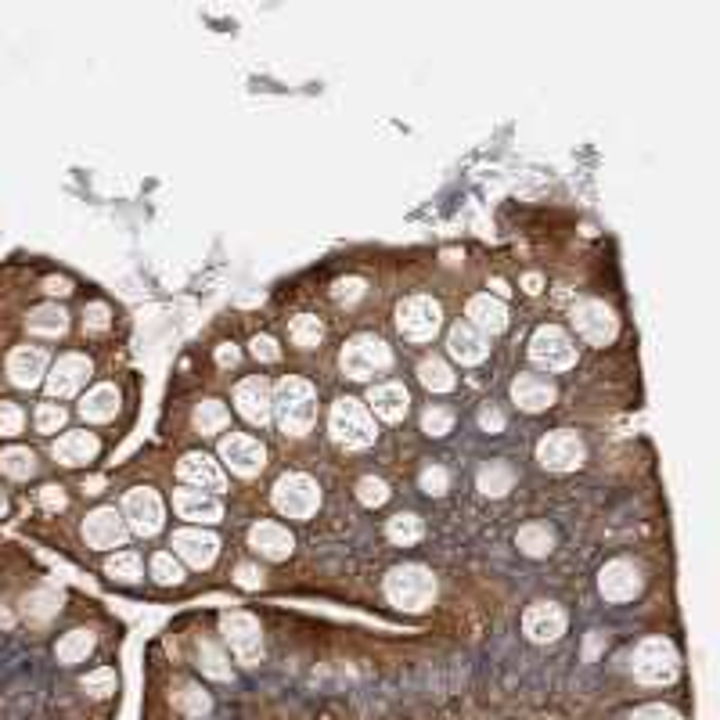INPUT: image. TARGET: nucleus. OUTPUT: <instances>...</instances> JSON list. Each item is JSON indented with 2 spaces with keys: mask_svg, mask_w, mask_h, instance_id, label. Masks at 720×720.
<instances>
[{
  "mask_svg": "<svg viewBox=\"0 0 720 720\" xmlns=\"http://www.w3.org/2000/svg\"><path fill=\"white\" fill-rule=\"evenodd\" d=\"M274 418L285 436H306L317 422V389L299 375H288L274 389Z\"/></svg>",
  "mask_w": 720,
  "mask_h": 720,
  "instance_id": "1",
  "label": "nucleus"
},
{
  "mask_svg": "<svg viewBox=\"0 0 720 720\" xmlns=\"http://www.w3.org/2000/svg\"><path fill=\"white\" fill-rule=\"evenodd\" d=\"M386 598L404 612H425L436 602V576L425 566H396L386 576Z\"/></svg>",
  "mask_w": 720,
  "mask_h": 720,
  "instance_id": "2",
  "label": "nucleus"
},
{
  "mask_svg": "<svg viewBox=\"0 0 720 720\" xmlns=\"http://www.w3.org/2000/svg\"><path fill=\"white\" fill-rule=\"evenodd\" d=\"M328 429H332L335 443H342L346 450H364L375 443V418L360 400L353 396H342L332 404V414H328Z\"/></svg>",
  "mask_w": 720,
  "mask_h": 720,
  "instance_id": "3",
  "label": "nucleus"
},
{
  "mask_svg": "<svg viewBox=\"0 0 720 720\" xmlns=\"http://www.w3.org/2000/svg\"><path fill=\"white\" fill-rule=\"evenodd\" d=\"M389 364H393V353H389L386 342L375 339V335H357V339L346 342L339 353L342 375L353 378V382H368L371 375H382Z\"/></svg>",
  "mask_w": 720,
  "mask_h": 720,
  "instance_id": "4",
  "label": "nucleus"
},
{
  "mask_svg": "<svg viewBox=\"0 0 720 720\" xmlns=\"http://www.w3.org/2000/svg\"><path fill=\"white\" fill-rule=\"evenodd\" d=\"M634 677L641 684H670L681 670V659H677L674 645L666 638H648L634 648V663H630Z\"/></svg>",
  "mask_w": 720,
  "mask_h": 720,
  "instance_id": "5",
  "label": "nucleus"
},
{
  "mask_svg": "<svg viewBox=\"0 0 720 720\" xmlns=\"http://www.w3.org/2000/svg\"><path fill=\"white\" fill-rule=\"evenodd\" d=\"M321 504V490L310 476L303 472H288L274 483V508L288 519H310Z\"/></svg>",
  "mask_w": 720,
  "mask_h": 720,
  "instance_id": "6",
  "label": "nucleus"
},
{
  "mask_svg": "<svg viewBox=\"0 0 720 720\" xmlns=\"http://www.w3.org/2000/svg\"><path fill=\"white\" fill-rule=\"evenodd\" d=\"M220 634L238 656V663H260L263 659V630L252 612H224L220 616Z\"/></svg>",
  "mask_w": 720,
  "mask_h": 720,
  "instance_id": "7",
  "label": "nucleus"
},
{
  "mask_svg": "<svg viewBox=\"0 0 720 720\" xmlns=\"http://www.w3.org/2000/svg\"><path fill=\"white\" fill-rule=\"evenodd\" d=\"M440 324H443V310L440 303L429 296H414L407 299V303H400V310H396V328L411 342H429L432 335L440 332Z\"/></svg>",
  "mask_w": 720,
  "mask_h": 720,
  "instance_id": "8",
  "label": "nucleus"
},
{
  "mask_svg": "<svg viewBox=\"0 0 720 720\" xmlns=\"http://www.w3.org/2000/svg\"><path fill=\"white\" fill-rule=\"evenodd\" d=\"M530 360L537 368H548V371H566L576 364V346L562 328L555 324H544L537 328L530 339Z\"/></svg>",
  "mask_w": 720,
  "mask_h": 720,
  "instance_id": "9",
  "label": "nucleus"
},
{
  "mask_svg": "<svg viewBox=\"0 0 720 720\" xmlns=\"http://www.w3.org/2000/svg\"><path fill=\"white\" fill-rule=\"evenodd\" d=\"M584 458H587L584 440L569 429L548 432V436L537 443V461L548 468V472H573Z\"/></svg>",
  "mask_w": 720,
  "mask_h": 720,
  "instance_id": "10",
  "label": "nucleus"
},
{
  "mask_svg": "<svg viewBox=\"0 0 720 720\" xmlns=\"http://www.w3.org/2000/svg\"><path fill=\"white\" fill-rule=\"evenodd\" d=\"M573 324H576V332H580V339H587L591 346H605V342H612L616 339V332H620L616 314H612L605 303H598V299H584V303H576L573 306Z\"/></svg>",
  "mask_w": 720,
  "mask_h": 720,
  "instance_id": "11",
  "label": "nucleus"
},
{
  "mask_svg": "<svg viewBox=\"0 0 720 720\" xmlns=\"http://www.w3.org/2000/svg\"><path fill=\"white\" fill-rule=\"evenodd\" d=\"M123 519L134 533L152 537V533L162 530V519H166V512H162V497L155 494V490H148V486H137V490H130L123 501Z\"/></svg>",
  "mask_w": 720,
  "mask_h": 720,
  "instance_id": "12",
  "label": "nucleus"
},
{
  "mask_svg": "<svg viewBox=\"0 0 720 720\" xmlns=\"http://www.w3.org/2000/svg\"><path fill=\"white\" fill-rule=\"evenodd\" d=\"M220 458L231 465L234 476H260L263 465H267V450H263L260 440H252V436H245V432H231V436H224L220 440Z\"/></svg>",
  "mask_w": 720,
  "mask_h": 720,
  "instance_id": "13",
  "label": "nucleus"
},
{
  "mask_svg": "<svg viewBox=\"0 0 720 720\" xmlns=\"http://www.w3.org/2000/svg\"><path fill=\"white\" fill-rule=\"evenodd\" d=\"M126 533H130V526H126L123 512H116V508H94V512L83 519V540L98 551L123 548Z\"/></svg>",
  "mask_w": 720,
  "mask_h": 720,
  "instance_id": "14",
  "label": "nucleus"
},
{
  "mask_svg": "<svg viewBox=\"0 0 720 720\" xmlns=\"http://www.w3.org/2000/svg\"><path fill=\"white\" fill-rule=\"evenodd\" d=\"M598 591L605 602H630L641 591V569L627 558H612L605 562V569L598 573Z\"/></svg>",
  "mask_w": 720,
  "mask_h": 720,
  "instance_id": "15",
  "label": "nucleus"
},
{
  "mask_svg": "<svg viewBox=\"0 0 720 720\" xmlns=\"http://www.w3.org/2000/svg\"><path fill=\"white\" fill-rule=\"evenodd\" d=\"M234 404L249 425H267L274 418V389L267 386V378H245L234 389Z\"/></svg>",
  "mask_w": 720,
  "mask_h": 720,
  "instance_id": "16",
  "label": "nucleus"
},
{
  "mask_svg": "<svg viewBox=\"0 0 720 720\" xmlns=\"http://www.w3.org/2000/svg\"><path fill=\"white\" fill-rule=\"evenodd\" d=\"M90 378V360L83 353H65L58 357L51 371H47V393L51 400H65V396H76L83 389V382Z\"/></svg>",
  "mask_w": 720,
  "mask_h": 720,
  "instance_id": "17",
  "label": "nucleus"
},
{
  "mask_svg": "<svg viewBox=\"0 0 720 720\" xmlns=\"http://www.w3.org/2000/svg\"><path fill=\"white\" fill-rule=\"evenodd\" d=\"M522 630H526V638L537 641V645H551L566 634V612L562 605L555 602H533L522 616Z\"/></svg>",
  "mask_w": 720,
  "mask_h": 720,
  "instance_id": "18",
  "label": "nucleus"
},
{
  "mask_svg": "<svg viewBox=\"0 0 720 720\" xmlns=\"http://www.w3.org/2000/svg\"><path fill=\"white\" fill-rule=\"evenodd\" d=\"M173 551H177L191 569H209L216 562V555H220V540H216L209 530L191 526V530L173 533Z\"/></svg>",
  "mask_w": 720,
  "mask_h": 720,
  "instance_id": "19",
  "label": "nucleus"
},
{
  "mask_svg": "<svg viewBox=\"0 0 720 720\" xmlns=\"http://www.w3.org/2000/svg\"><path fill=\"white\" fill-rule=\"evenodd\" d=\"M177 476L180 483H188L191 490H206V494H216V490L227 486L224 472H220V465H216L209 454H184V458L177 461Z\"/></svg>",
  "mask_w": 720,
  "mask_h": 720,
  "instance_id": "20",
  "label": "nucleus"
},
{
  "mask_svg": "<svg viewBox=\"0 0 720 720\" xmlns=\"http://www.w3.org/2000/svg\"><path fill=\"white\" fill-rule=\"evenodd\" d=\"M8 378L18 389H33L47 378V353L40 346H18L8 357Z\"/></svg>",
  "mask_w": 720,
  "mask_h": 720,
  "instance_id": "21",
  "label": "nucleus"
},
{
  "mask_svg": "<svg viewBox=\"0 0 720 720\" xmlns=\"http://www.w3.org/2000/svg\"><path fill=\"white\" fill-rule=\"evenodd\" d=\"M447 350H450V357L458 360V364L472 368V364H483V360H486V353H490V342H486V335L479 332V328H472L468 321H461V324H454V328H450Z\"/></svg>",
  "mask_w": 720,
  "mask_h": 720,
  "instance_id": "22",
  "label": "nucleus"
},
{
  "mask_svg": "<svg viewBox=\"0 0 720 720\" xmlns=\"http://www.w3.org/2000/svg\"><path fill=\"white\" fill-rule=\"evenodd\" d=\"M368 404L382 422L396 425V422H404L407 411H411V393H407L400 382H382V386H371Z\"/></svg>",
  "mask_w": 720,
  "mask_h": 720,
  "instance_id": "23",
  "label": "nucleus"
},
{
  "mask_svg": "<svg viewBox=\"0 0 720 720\" xmlns=\"http://www.w3.org/2000/svg\"><path fill=\"white\" fill-rule=\"evenodd\" d=\"M249 544L252 551H260L270 562H285V558L292 555V548H296L292 533H288L285 526H278V522H256L249 530Z\"/></svg>",
  "mask_w": 720,
  "mask_h": 720,
  "instance_id": "24",
  "label": "nucleus"
},
{
  "mask_svg": "<svg viewBox=\"0 0 720 720\" xmlns=\"http://www.w3.org/2000/svg\"><path fill=\"white\" fill-rule=\"evenodd\" d=\"M555 396H558V389H555V382H551V378L519 375L512 382V400L522 407V411H530V414L548 411V407L555 404Z\"/></svg>",
  "mask_w": 720,
  "mask_h": 720,
  "instance_id": "25",
  "label": "nucleus"
},
{
  "mask_svg": "<svg viewBox=\"0 0 720 720\" xmlns=\"http://www.w3.org/2000/svg\"><path fill=\"white\" fill-rule=\"evenodd\" d=\"M98 450H101L98 436L83 429V432H65L62 440L51 447V454H54V461H58V465L76 468V465H87V461L98 458Z\"/></svg>",
  "mask_w": 720,
  "mask_h": 720,
  "instance_id": "26",
  "label": "nucleus"
},
{
  "mask_svg": "<svg viewBox=\"0 0 720 720\" xmlns=\"http://www.w3.org/2000/svg\"><path fill=\"white\" fill-rule=\"evenodd\" d=\"M173 508H177L180 519L191 522H220V515H224V504L216 501V494H206V490H177L173 494Z\"/></svg>",
  "mask_w": 720,
  "mask_h": 720,
  "instance_id": "27",
  "label": "nucleus"
},
{
  "mask_svg": "<svg viewBox=\"0 0 720 720\" xmlns=\"http://www.w3.org/2000/svg\"><path fill=\"white\" fill-rule=\"evenodd\" d=\"M468 324L479 328L483 335H497L508 328V306L494 296H476L468 299Z\"/></svg>",
  "mask_w": 720,
  "mask_h": 720,
  "instance_id": "28",
  "label": "nucleus"
},
{
  "mask_svg": "<svg viewBox=\"0 0 720 720\" xmlns=\"http://www.w3.org/2000/svg\"><path fill=\"white\" fill-rule=\"evenodd\" d=\"M119 411V393L116 386H94L80 400V414L87 422H112Z\"/></svg>",
  "mask_w": 720,
  "mask_h": 720,
  "instance_id": "29",
  "label": "nucleus"
},
{
  "mask_svg": "<svg viewBox=\"0 0 720 720\" xmlns=\"http://www.w3.org/2000/svg\"><path fill=\"white\" fill-rule=\"evenodd\" d=\"M26 328L33 335H44V339H58V335H65V328H69V314L54 303L36 306L33 314L26 317Z\"/></svg>",
  "mask_w": 720,
  "mask_h": 720,
  "instance_id": "30",
  "label": "nucleus"
},
{
  "mask_svg": "<svg viewBox=\"0 0 720 720\" xmlns=\"http://www.w3.org/2000/svg\"><path fill=\"white\" fill-rule=\"evenodd\" d=\"M58 609H62V594L54 591V587H36V591H29L26 598H22V612H26L33 623L54 620Z\"/></svg>",
  "mask_w": 720,
  "mask_h": 720,
  "instance_id": "31",
  "label": "nucleus"
},
{
  "mask_svg": "<svg viewBox=\"0 0 720 720\" xmlns=\"http://www.w3.org/2000/svg\"><path fill=\"white\" fill-rule=\"evenodd\" d=\"M515 544H519L522 555L544 558L555 548V533H551L548 526H540V522H530V526H522V530L515 533Z\"/></svg>",
  "mask_w": 720,
  "mask_h": 720,
  "instance_id": "32",
  "label": "nucleus"
},
{
  "mask_svg": "<svg viewBox=\"0 0 720 720\" xmlns=\"http://www.w3.org/2000/svg\"><path fill=\"white\" fill-rule=\"evenodd\" d=\"M476 483L486 497H504L508 490H512L515 472H512V465H504V461H490V465L479 468Z\"/></svg>",
  "mask_w": 720,
  "mask_h": 720,
  "instance_id": "33",
  "label": "nucleus"
},
{
  "mask_svg": "<svg viewBox=\"0 0 720 720\" xmlns=\"http://www.w3.org/2000/svg\"><path fill=\"white\" fill-rule=\"evenodd\" d=\"M90 648H94V630H69L62 641H58V648H54V656H58V663L72 666V663H83V659L90 656Z\"/></svg>",
  "mask_w": 720,
  "mask_h": 720,
  "instance_id": "34",
  "label": "nucleus"
},
{
  "mask_svg": "<svg viewBox=\"0 0 720 720\" xmlns=\"http://www.w3.org/2000/svg\"><path fill=\"white\" fill-rule=\"evenodd\" d=\"M422 533H425V526H422V519L414 512H400V515H393V519L386 522V537L393 540V544H400V548H411V544H418L422 540Z\"/></svg>",
  "mask_w": 720,
  "mask_h": 720,
  "instance_id": "35",
  "label": "nucleus"
},
{
  "mask_svg": "<svg viewBox=\"0 0 720 720\" xmlns=\"http://www.w3.org/2000/svg\"><path fill=\"white\" fill-rule=\"evenodd\" d=\"M418 378H422V386L432 389V393H450V389H454V371H450V364L440 357H425L422 364H418Z\"/></svg>",
  "mask_w": 720,
  "mask_h": 720,
  "instance_id": "36",
  "label": "nucleus"
},
{
  "mask_svg": "<svg viewBox=\"0 0 720 720\" xmlns=\"http://www.w3.org/2000/svg\"><path fill=\"white\" fill-rule=\"evenodd\" d=\"M227 422H231V414H227V407L220 404V400H202V404L195 407V429L202 432V436L224 432Z\"/></svg>",
  "mask_w": 720,
  "mask_h": 720,
  "instance_id": "37",
  "label": "nucleus"
},
{
  "mask_svg": "<svg viewBox=\"0 0 720 720\" xmlns=\"http://www.w3.org/2000/svg\"><path fill=\"white\" fill-rule=\"evenodd\" d=\"M0 472H4L8 479H29L36 472V454L26 447L0 450Z\"/></svg>",
  "mask_w": 720,
  "mask_h": 720,
  "instance_id": "38",
  "label": "nucleus"
},
{
  "mask_svg": "<svg viewBox=\"0 0 720 720\" xmlns=\"http://www.w3.org/2000/svg\"><path fill=\"white\" fill-rule=\"evenodd\" d=\"M288 335H292L296 346L314 350V346H321V339H324V324L317 321L314 314H299V317H292V324H288Z\"/></svg>",
  "mask_w": 720,
  "mask_h": 720,
  "instance_id": "39",
  "label": "nucleus"
},
{
  "mask_svg": "<svg viewBox=\"0 0 720 720\" xmlns=\"http://www.w3.org/2000/svg\"><path fill=\"white\" fill-rule=\"evenodd\" d=\"M198 666H202V674L213 677V681H227V677H231V663H227V656L206 638L198 641Z\"/></svg>",
  "mask_w": 720,
  "mask_h": 720,
  "instance_id": "40",
  "label": "nucleus"
},
{
  "mask_svg": "<svg viewBox=\"0 0 720 720\" xmlns=\"http://www.w3.org/2000/svg\"><path fill=\"white\" fill-rule=\"evenodd\" d=\"M173 702H177V710L188 713V717H206V713L213 710V699H209L198 684H180Z\"/></svg>",
  "mask_w": 720,
  "mask_h": 720,
  "instance_id": "41",
  "label": "nucleus"
},
{
  "mask_svg": "<svg viewBox=\"0 0 720 720\" xmlns=\"http://www.w3.org/2000/svg\"><path fill=\"white\" fill-rule=\"evenodd\" d=\"M105 573L119 584H137L141 580V558L134 551H116V555L105 562Z\"/></svg>",
  "mask_w": 720,
  "mask_h": 720,
  "instance_id": "42",
  "label": "nucleus"
},
{
  "mask_svg": "<svg viewBox=\"0 0 720 720\" xmlns=\"http://www.w3.org/2000/svg\"><path fill=\"white\" fill-rule=\"evenodd\" d=\"M152 576L159 580V584H180L184 580V569H180V562L170 555V551H159V555L152 558Z\"/></svg>",
  "mask_w": 720,
  "mask_h": 720,
  "instance_id": "43",
  "label": "nucleus"
},
{
  "mask_svg": "<svg viewBox=\"0 0 720 720\" xmlns=\"http://www.w3.org/2000/svg\"><path fill=\"white\" fill-rule=\"evenodd\" d=\"M83 692L94 695V699H105L108 692H116V670H108V666L90 670V674L83 677Z\"/></svg>",
  "mask_w": 720,
  "mask_h": 720,
  "instance_id": "44",
  "label": "nucleus"
},
{
  "mask_svg": "<svg viewBox=\"0 0 720 720\" xmlns=\"http://www.w3.org/2000/svg\"><path fill=\"white\" fill-rule=\"evenodd\" d=\"M357 497H360V504H368V508H378V504H386V501H389L386 479L364 476V479L357 483Z\"/></svg>",
  "mask_w": 720,
  "mask_h": 720,
  "instance_id": "45",
  "label": "nucleus"
},
{
  "mask_svg": "<svg viewBox=\"0 0 720 720\" xmlns=\"http://www.w3.org/2000/svg\"><path fill=\"white\" fill-rule=\"evenodd\" d=\"M65 418H69V414H65V407H62V404H54V400H47V404L36 407V429L47 432V436L62 429Z\"/></svg>",
  "mask_w": 720,
  "mask_h": 720,
  "instance_id": "46",
  "label": "nucleus"
},
{
  "mask_svg": "<svg viewBox=\"0 0 720 720\" xmlns=\"http://www.w3.org/2000/svg\"><path fill=\"white\" fill-rule=\"evenodd\" d=\"M450 425H454V414L447 411V407H429V411L422 414V429H425V436H447L450 432Z\"/></svg>",
  "mask_w": 720,
  "mask_h": 720,
  "instance_id": "47",
  "label": "nucleus"
},
{
  "mask_svg": "<svg viewBox=\"0 0 720 720\" xmlns=\"http://www.w3.org/2000/svg\"><path fill=\"white\" fill-rule=\"evenodd\" d=\"M22 422H26L22 407L0 400V436H18V432H22Z\"/></svg>",
  "mask_w": 720,
  "mask_h": 720,
  "instance_id": "48",
  "label": "nucleus"
},
{
  "mask_svg": "<svg viewBox=\"0 0 720 720\" xmlns=\"http://www.w3.org/2000/svg\"><path fill=\"white\" fill-rule=\"evenodd\" d=\"M447 483H450V476H447V468H440V465H429L422 472V490L429 497H440V494H447Z\"/></svg>",
  "mask_w": 720,
  "mask_h": 720,
  "instance_id": "49",
  "label": "nucleus"
},
{
  "mask_svg": "<svg viewBox=\"0 0 720 720\" xmlns=\"http://www.w3.org/2000/svg\"><path fill=\"white\" fill-rule=\"evenodd\" d=\"M108 324H112V314H108L105 303H90L87 310H83V328H87V332H105Z\"/></svg>",
  "mask_w": 720,
  "mask_h": 720,
  "instance_id": "50",
  "label": "nucleus"
},
{
  "mask_svg": "<svg viewBox=\"0 0 720 720\" xmlns=\"http://www.w3.org/2000/svg\"><path fill=\"white\" fill-rule=\"evenodd\" d=\"M630 720H681V713L670 710V706H663V702H648V706L634 710V717Z\"/></svg>",
  "mask_w": 720,
  "mask_h": 720,
  "instance_id": "51",
  "label": "nucleus"
},
{
  "mask_svg": "<svg viewBox=\"0 0 720 720\" xmlns=\"http://www.w3.org/2000/svg\"><path fill=\"white\" fill-rule=\"evenodd\" d=\"M252 357L263 360V364H274V360L281 357L278 342L270 339V335H256V339H252Z\"/></svg>",
  "mask_w": 720,
  "mask_h": 720,
  "instance_id": "52",
  "label": "nucleus"
},
{
  "mask_svg": "<svg viewBox=\"0 0 720 720\" xmlns=\"http://www.w3.org/2000/svg\"><path fill=\"white\" fill-rule=\"evenodd\" d=\"M360 296H364V281L360 278H346L335 285V299H339V303H357Z\"/></svg>",
  "mask_w": 720,
  "mask_h": 720,
  "instance_id": "53",
  "label": "nucleus"
},
{
  "mask_svg": "<svg viewBox=\"0 0 720 720\" xmlns=\"http://www.w3.org/2000/svg\"><path fill=\"white\" fill-rule=\"evenodd\" d=\"M234 580H238V587H245V591H256V587L263 584V573L256 566H249V562H242V566L234 569Z\"/></svg>",
  "mask_w": 720,
  "mask_h": 720,
  "instance_id": "54",
  "label": "nucleus"
},
{
  "mask_svg": "<svg viewBox=\"0 0 720 720\" xmlns=\"http://www.w3.org/2000/svg\"><path fill=\"white\" fill-rule=\"evenodd\" d=\"M40 504H44L47 512H62V508H65L62 486H44V490H40Z\"/></svg>",
  "mask_w": 720,
  "mask_h": 720,
  "instance_id": "55",
  "label": "nucleus"
},
{
  "mask_svg": "<svg viewBox=\"0 0 720 720\" xmlns=\"http://www.w3.org/2000/svg\"><path fill=\"white\" fill-rule=\"evenodd\" d=\"M479 425H483L486 432H501L504 429V414L497 411V407H483V411H479Z\"/></svg>",
  "mask_w": 720,
  "mask_h": 720,
  "instance_id": "56",
  "label": "nucleus"
},
{
  "mask_svg": "<svg viewBox=\"0 0 720 720\" xmlns=\"http://www.w3.org/2000/svg\"><path fill=\"white\" fill-rule=\"evenodd\" d=\"M216 364H220V368H234V364H238V350H234V346H220V350H216Z\"/></svg>",
  "mask_w": 720,
  "mask_h": 720,
  "instance_id": "57",
  "label": "nucleus"
},
{
  "mask_svg": "<svg viewBox=\"0 0 720 720\" xmlns=\"http://www.w3.org/2000/svg\"><path fill=\"white\" fill-rule=\"evenodd\" d=\"M44 288H47V292H51V296H69V292H72L69 281H65V278H47V281H44Z\"/></svg>",
  "mask_w": 720,
  "mask_h": 720,
  "instance_id": "58",
  "label": "nucleus"
},
{
  "mask_svg": "<svg viewBox=\"0 0 720 720\" xmlns=\"http://www.w3.org/2000/svg\"><path fill=\"white\" fill-rule=\"evenodd\" d=\"M540 285H544L540 274H526V278H522V288H526V292H540Z\"/></svg>",
  "mask_w": 720,
  "mask_h": 720,
  "instance_id": "59",
  "label": "nucleus"
},
{
  "mask_svg": "<svg viewBox=\"0 0 720 720\" xmlns=\"http://www.w3.org/2000/svg\"><path fill=\"white\" fill-rule=\"evenodd\" d=\"M8 512V501H4V494H0V515Z\"/></svg>",
  "mask_w": 720,
  "mask_h": 720,
  "instance_id": "60",
  "label": "nucleus"
}]
</instances>
